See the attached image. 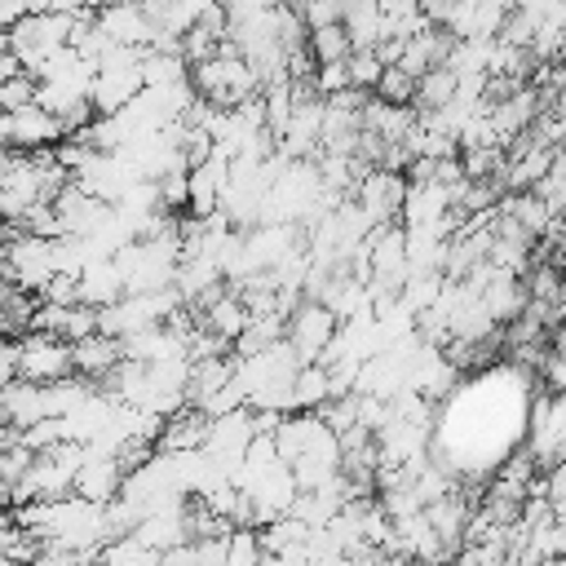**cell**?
Segmentation results:
<instances>
[{"label": "cell", "mask_w": 566, "mask_h": 566, "mask_svg": "<svg viewBox=\"0 0 566 566\" xmlns=\"http://www.w3.org/2000/svg\"><path fill=\"white\" fill-rule=\"evenodd\" d=\"M57 274L53 265V239L35 234H4V283L22 292H44V283Z\"/></svg>", "instance_id": "6da1fadb"}, {"label": "cell", "mask_w": 566, "mask_h": 566, "mask_svg": "<svg viewBox=\"0 0 566 566\" xmlns=\"http://www.w3.org/2000/svg\"><path fill=\"white\" fill-rule=\"evenodd\" d=\"M336 336H340V318L318 301H301L296 314L287 318V340H292V349L301 354L305 367L323 363V354L332 349Z\"/></svg>", "instance_id": "7a4b0ae2"}, {"label": "cell", "mask_w": 566, "mask_h": 566, "mask_svg": "<svg viewBox=\"0 0 566 566\" xmlns=\"http://www.w3.org/2000/svg\"><path fill=\"white\" fill-rule=\"evenodd\" d=\"M0 137H4V150L40 155V150H53L66 142V124L57 115H49L44 106H27V111L0 119Z\"/></svg>", "instance_id": "3957f363"}, {"label": "cell", "mask_w": 566, "mask_h": 566, "mask_svg": "<svg viewBox=\"0 0 566 566\" xmlns=\"http://www.w3.org/2000/svg\"><path fill=\"white\" fill-rule=\"evenodd\" d=\"M18 354H22V380L31 385H57L75 371V345L44 332H27L18 340Z\"/></svg>", "instance_id": "277c9868"}, {"label": "cell", "mask_w": 566, "mask_h": 566, "mask_svg": "<svg viewBox=\"0 0 566 566\" xmlns=\"http://www.w3.org/2000/svg\"><path fill=\"white\" fill-rule=\"evenodd\" d=\"M407 190L411 181L402 172H389V168H371L363 177V186L354 190V199L363 203V212L371 217V226H394V217L407 208Z\"/></svg>", "instance_id": "5b68a950"}, {"label": "cell", "mask_w": 566, "mask_h": 566, "mask_svg": "<svg viewBox=\"0 0 566 566\" xmlns=\"http://www.w3.org/2000/svg\"><path fill=\"white\" fill-rule=\"evenodd\" d=\"M124 469H119V460L115 455H97V451H88V464L80 469V478H75V495L80 500H88V504H97V509H111L119 495H124Z\"/></svg>", "instance_id": "8992f818"}, {"label": "cell", "mask_w": 566, "mask_h": 566, "mask_svg": "<svg viewBox=\"0 0 566 566\" xmlns=\"http://www.w3.org/2000/svg\"><path fill=\"white\" fill-rule=\"evenodd\" d=\"M97 27L124 49H150V40H155V22L146 18L142 4H106V9H97Z\"/></svg>", "instance_id": "52a82bcc"}, {"label": "cell", "mask_w": 566, "mask_h": 566, "mask_svg": "<svg viewBox=\"0 0 566 566\" xmlns=\"http://www.w3.org/2000/svg\"><path fill=\"white\" fill-rule=\"evenodd\" d=\"M0 411H4V429H35L40 420H49V407H44V385H31V380H13L0 389Z\"/></svg>", "instance_id": "ba28073f"}, {"label": "cell", "mask_w": 566, "mask_h": 566, "mask_svg": "<svg viewBox=\"0 0 566 566\" xmlns=\"http://www.w3.org/2000/svg\"><path fill=\"white\" fill-rule=\"evenodd\" d=\"M208 433H212V420H208L199 407H186V411L168 416L164 438H159V451H168V455H195V451H208Z\"/></svg>", "instance_id": "9c48e42d"}, {"label": "cell", "mask_w": 566, "mask_h": 566, "mask_svg": "<svg viewBox=\"0 0 566 566\" xmlns=\"http://www.w3.org/2000/svg\"><path fill=\"white\" fill-rule=\"evenodd\" d=\"M424 517H429V526L438 531V539L447 544V553L455 557V553H460V544H464L469 517H473V509H469V495H460V491H447L442 500H433V504L424 509Z\"/></svg>", "instance_id": "30bf717a"}, {"label": "cell", "mask_w": 566, "mask_h": 566, "mask_svg": "<svg viewBox=\"0 0 566 566\" xmlns=\"http://www.w3.org/2000/svg\"><path fill=\"white\" fill-rule=\"evenodd\" d=\"M124 296H128V283H124V274H119L115 261H93V265L80 274V305H93V310L102 314V310L119 305Z\"/></svg>", "instance_id": "8fae6325"}, {"label": "cell", "mask_w": 566, "mask_h": 566, "mask_svg": "<svg viewBox=\"0 0 566 566\" xmlns=\"http://www.w3.org/2000/svg\"><path fill=\"white\" fill-rule=\"evenodd\" d=\"M119 363H124V345L111 340V336H102V332L75 345V376H84L93 385H102Z\"/></svg>", "instance_id": "7c38bea8"}, {"label": "cell", "mask_w": 566, "mask_h": 566, "mask_svg": "<svg viewBox=\"0 0 566 566\" xmlns=\"http://www.w3.org/2000/svg\"><path fill=\"white\" fill-rule=\"evenodd\" d=\"M500 217L517 221L531 239H544V234L553 230V221H557V217H553V208H548L535 190H531V195H504V199H500Z\"/></svg>", "instance_id": "4fadbf2b"}, {"label": "cell", "mask_w": 566, "mask_h": 566, "mask_svg": "<svg viewBox=\"0 0 566 566\" xmlns=\"http://www.w3.org/2000/svg\"><path fill=\"white\" fill-rule=\"evenodd\" d=\"M345 31L354 40V53H367V49L385 44V13H380V4H371V0L345 4Z\"/></svg>", "instance_id": "5bb4252c"}, {"label": "cell", "mask_w": 566, "mask_h": 566, "mask_svg": "<svg viewBox=\"0 0 566 566\" xmlns=\"http://www.w3.org/2000/svg\"><path fill=\"white\" fill-rule=\"evenodd\" d=\"M181 80H190V62L181 53H159V49L142 53V84L146 88H168V84H181Z\"/></svg>", "instance_id": "9a60e30c"}, {"label": "cell", "mask_w": 566, "mask_h": 566, "mask_svg": "<svg viewBox=\"0 0 566 566\" xmlns=\"http://www.w3.org/2000/svg\"><path fill=\"white\" fill-rule=\"evenodd\" d=\"M460 93V75L451 66H433L416 88V111H447Z\"/></svg>", "instance_id": "2e32d148"}, {"label": "cell", "mask_w": 566, "mask_h": 566, "mask_svg": "<svg viewBox=\"0 0 566 566\" xmlns=\"http://www.w3.org/2000/svg\"><path fill=\"white\" fill-rule=\"evenodd\" d=\"M332 402V371L323 363L296 371V411H323Z\"/></svg>", "instance_id": "e0dca14e"}, {"label": "cell", "mask_w": 566, "mask_h": 566, "mask_svg": "<svg viewBox=\"0 0 566 566\" xmlns=\"http://www.w3.org/2000/svg\"><path fill=\"white\" fill-rule=\"evenodd\" d=\"M310 53H314L318 66H340V62H349V57H354V40H349L345 22H340V27L310 31Z\"/></svg>", "instance_id": "ac0fdd59"}, {"label": "cell", "mask_w": 566, "mask_h": 566, "mask_svg": "<svg viewBox=\"0 0 566 566\" xmlns=\"http://www.w3.org/2000/svg\"><path fill=\"white\" fill-rule=\"evenodd\" d=\"M261 562H265L261 531H252V526H234V531H230V557H226V566H261Z\"/></svg>", "instance_id": "d6986e66"}, {"label": "cell", "mask_w": 566, "mask_h": 566, "mask_svg": "<svg viewBox=\"0 0 566 566\" xmlns=\"http://www.w3.org/2000/svg\"><path fill=\"white\" fill-rule=\"evenodd\" d=\"M416 88H420V80H411L407 71L389 66L385 80H380V88H376V97L389 102V106H416Z\"/></svg>", "instance_id": "ffe728a7"}, {"label": "cell", "mask_w": 566, "mask_h": 566, "mask_svg": "<svg viewBox=\"0 0 566 566\" xmlns=\"http://www.w3.org/2000/svg\"><path fill=\"white\" fill-rule=\"evenodd\" d=\"M35 102H40V80H35V75H18V80L0 84V106H4V115H18V111H27V106H35Z\"/></svg>", "instance_id": "44dd1931"}, {"label": "cell", "mask_w": 566, "mask_h": 566, "mask_svg": "<svg viewBox=\"0 0 566 566\" xmlns=\"http://www.w3.org/2000/svg\"><path fill=\"white\" fill-rule=\"evenodd\" d=\"M35 460H40V455H35V451H31L27 442H13V447H4V451H0V473H4V491H13V486H18V482H22V478H27L31 469H35Z\"/></svg>", "instance_id": "7402d4cb"}, {"label": "cell", "mask_w": 566, "mask_h": 566, "mask_svg": "<svg viewBox=\"0 0 566 566\" xmlns=\"http://www.w3.org/2000/svg\"><path fill=\"white\" fill-rule=\"evenodd\" d=\"M296 9H301V18H305L310 31H323V27H340L345 22V4H336V0H305Z\"/></svg>", "instance_id": "603a6c76"}, {"label": "cell", "mask_w": 566, "mask_h": 566, "mask_svg": "<svg viewBox=\"0 0 566 566\" xmlns=\"http://www.w3.org/2000/svg\"><path fill=\"white\" fill-rule=\"evenodd\" d=\"M40 301L44 305H80V279H71V274H53L49 283H44V292H40Z\"/></svg>", "instance_id": "cb8c5ba5"}, {"label": "cell", "mask_w": 566, "mask_h": 566, "mask_svg": "<svg viewBox=\"0 0 566 566\" xmlns=\"http://www.w3.org/2000/svg\"><path fill=\"white\" fill-rule=\"evenodd\" d=\"M539 376H544V385H548L553 394H562V398H566V354H557V349H548V358H544V367H539Z\"/></svg>", "instance_id": "d4e9b609"}]
</instances>
